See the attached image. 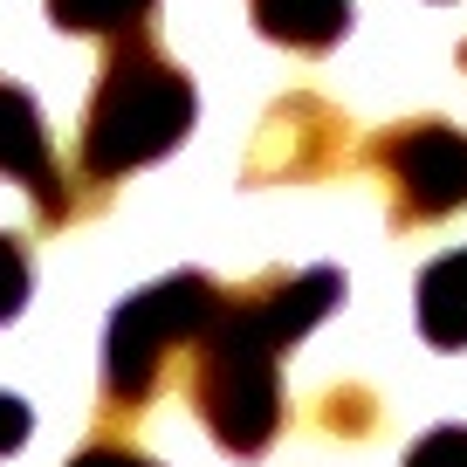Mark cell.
I'll return each instance as SVG.
<instances>
[{"mask_svg": "<svg viewBox=\"0 0 467 467\" xmlns=\"http://www.w3.org/2000/svg\"><path fill=\"white\" fill-rule=\"evenodd\" d=\"M344 303V275L337 268H275L254 275L248 289L220 296V317L206 323L200 350H192V412L227 453L254 461L275 447L282 420V350L303 344L330 309Z\"/></svg>", "mask_w": 467, "mask_h": 467, "instance_id": "1", "label": "cell"}, {"mask_svg": "<svg viewBox=\"0 0 467 467\" xmlns=\"http://www.w3.org/2000/svg\"><path fill=\"white\" fill-rule=\"evenodd\" d=\"M186 131H192V76L172 56H159L151 35L110 42V62H103L89 117H83V138H76L83 179L110 186V179L165 159Z\"/></svg>", "mask_w": 467, "mask_h": 467, "instance_id": "2", "label": "cell"}, {"mask_svg": "<svg viewBox=\"0 0 467 467\" xmlns=\"http://www.w3.org/2000/svg\"><path fill=\"white\" fill-rule=\"evenodd\" d=\"M220 282L200 275V268H179V275L138 289L131 303L110 317V337H103V406L110 412H145L159 399L172 358L200 350L206 323L220 317Z\"/></svg>", "mask_w": 467, "mask_h": 467, "instance_id": "3", "label": "cell"}, {"mask_svg": "<svg viewBox=\"0 0 467 467\" xmlns=\"http://www.w3.org/2000/svg\"><path fill=\"white\" fill-rule=\"evenodd\" d=\"M371 172L385 179V206L399 227H433L467 213V131L447 117H406L371 138Z\"/></svg>", "mask_w": 467, "mask_h": 467, "instance_id": "4", "label": "cell"}, {"mask_svg": "<svg viewBox=\"0 0 467 467\" xmlns=\"http://www.w3.org/2000/svg\"><path fill=\"white\" fill-rule=\"evenodd\" d=\"M350 165V117L337 103L309 97H282L275 110L262 117L248 151V186H303V179H330Z\"/></svg>", "mask_w": 467, "mask_h": 467, "instance_id": "5", "label": "cell"}, {"mask_svg": "<svg viewBox=\"0 0 467 467\" xmlns=\"http://www.w3.org/2000/svg\"><path fill=\"white\" fill-rule=\"evenodd\" d=\"M0 179H15L35 200L42 227H69L76 200H69V179L56 165V145H48V124L35 110V97L21 83H7V76H0Z\"/></svg>", "mask_w": 467, "mask_h": 467, "instance_id": "6", "label": "cell"}, {"mask_svg": "<svg viewBox=\"0 0 467 467\" xmlns=\"http://www.w3.org/2000/svg\"><path fill=\"white\" fill-rule=\"evenodd\" d=\"M248 15L268 42L296 48V56H323V48L344 42L350 0H248Z\"/></svg>", "mask_w": 467, "mask_h": 467, "instance_id": "7", "label": "cell"}, {"mask_svg": "<svg viewBox=\"0 0 467 467\" xmlns=\"http://www.w3.org/2000/svg\"><path fill=\"white\" fill-rule=\"evenodd\" d=\"M420 337L440 350H467V248L440 254L420 275Z\"/></svg>", "mask_w": 467, "mask_h": 467, "instance_id": "8", "label": "cell"}, {"mask_svg": "<svg viewBox=\"0 0 467 467\" xmlns=\"http://www.w3.org/2000/svg\"><path fill=\"white\" fill-rule=\"evenodd\" d=\"M151 7L159 0H48V21L62 35H110V42H124V35H145Z\"/></svg>", "mask_w": 467, "mask_h": 467, "instance_id": "9", "label": "cell"}, {"mask_svg": "<svg viewBox=\"0 0 467 467\" xmlns=\"http://www.w3.org/2000/svg\"><path fill=\"white\" fill-rule=\"evenodd\" d=\"M35 289V262H28V241L21 234H0V323H15L28 309Z\"/></svg>", "mask_w": 467, "mask_h": 467, "instance_id": "10", "label": "cell"}, {"mask_svg": "<svg viewBox=\"0 0 467 467\" xmlns=\"http://www.w3.org/2000/svg\"><path fill=\"white\" fill-rule=\"evenodd\" d=\"M323 433H350V440H365L371 426H379V406H371L365 385H344V392H323Z\"/></svg>", "mask_w": 467, "mask_h": 467, "instance_id": "11", "label": "cell"}, {"mask_svg": "<svg viewBox=\"0 0 467 467\" xmlns=\"http://www.w3.org/2000/svg\"><path fill=\"white\" fill-rule=\"evenodd\" d=\"M406 467H467V426H433L426 440H412Z\"/></svg>", "mask_w": 467, "mask_h": 467, "instance_id": "12", "label": "cell"}, {"mask_svg": "<svg viewBox=\"0 0 467 467\" xmlns=\"http://www.w3.org/2000/svg\"><path fill=\"white\" fill-rule=\"evenodd\" d=\"M28 433H35V412L21 406L15 392H0V453H15L21 440H28Z\"/></svg>", "mask_w": 467, "mask_h": 467, "instance_id": "13", "label": "cell"}, {"mask_svg": "<svg viewBox=\"0 0 467 467\" xmlns=\"http://www.w3.org/2000/svg\"><path fill=\"white\" fill-rule=\"evenodd\" d=\"M69 467H159V461H145L138 447H117V440H97V447H83Z\"/></svg>", "mask_w": 467, "mask_h": 467, "instance_id": "14", "label": "cell"}, {"mask_svg": "<svg viewBox=\"0 0 467 467\" xmlns=\"http://www.w3.org/2000/svg\"><path fill=\"white\" fill-rule=\"evenodd\" d=\"M461 69H467V48H461Z\"/></svg>", "mask_w": 467, "mask_h": 467, "instance_id": "15", "label": "cell"}]
</instances>
